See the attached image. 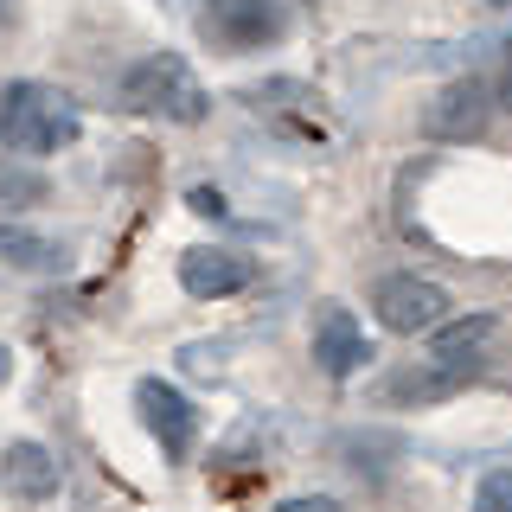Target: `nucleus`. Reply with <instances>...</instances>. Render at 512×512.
Instances as JSON below:
<instances>
[{
	"instance_id": "1",
	"label": "nucleus",
	"mask_w": 512,
	"mask_h": 512,
	"mask_svg": "<svg viewBox=\"0 0 512 512\" xmlns=\"http://www.w3.org/2000/svg\"><path fill=\"white\" fill-rule=\"evenodd\" d=\"M77 135H84V116L58 84L20 77V84L0 90V141H7V154H58Z\"/></svg>"
},
{
	"instance_id": "2",
	"label": "nucleus",
	"mask_w": 512,
	"mask_h": 512,
	"mask_svg": "<svg viewBox=\"0 0 512 512\" xmlns=\"http://www.w3.org/2000/svg\"><path fill=\"white\" fill-rule=\"evenodd\" d=\"M205 84L192 77V64L180 52H154L141 64H128L122 71V109H135V116H160V122H199L205 116Z\"/></svg>"
},
{
	"instance_id": "3",
	"label": "nucleus",
	"mask_w": 512,
	"mask_h": 512,
	"mask_svg": "<svg viewBox=\"0 0 512 512\" xmlns=\"http://www.w3.org/2000/svg\"><path fill=\"white\" fill-rule=\"evenodd\" d=\"M493 340V320L474 314V320H448L436 327V340H429V359H423V378H404L397 391H416V397H436V391H455L461 378H474L480 352Z\"/></svg>"
},
{
	"instance_id": "4",
	"label": "nucleus",
	"mask_w": 512,
	"mask_h": 512,
	"mask_svg": "<svg viewBox=\"0 0 512 512\" xmlns=\"http://www.w3.org/2000/svg\"><path fill=\"white\" fill-rule=\"evenodd\" d=\"M372 308L391 333H436V327H448V308H455V301L429 276H384Z\"/></svg>"
},
{
	"instance_id": "5",
	"label": "nucleus",
	"mask_w": 512,
	"mask_h": 512,
	"mask_svg": "<svg viewBox=\"0 0 512 512\" xmlns=\"http://www.w3.org/2000/svg\"><path fill=\"white\" fill-rule=\"evenodd\" d=\"M493 116V84L487 77H455V84L436 90V103L423 109V128L436 141H474Z\"/></svg>"
},
{
	"instance_id": "6",
	"label": "nucleus",
	"mask_w": 512,
	"mask_h": 512,
	"mask_svg": "<svg viewBox=\"0 0 512 512\" xmlns=\"http://www.w3.org/2000/svg\"><path fill=\"white\" fill-rule=\"evenodd\" d=\"M205 32L224 39L231 52H256V45H276L288 32V7H276V0H218V7H205Z\"/></svg>"
},
{
	"instance_id": "7",
	"label": "nucleus",
	"mask_w": 512,
	"mask_h": 512,
	"mask_svg": "<svg viewBox=\"0 0 512 512\" xmlns=\"http://www.w3.org/2000/svg\"><path fill=\"white\" fill-rule=\"evenodd\" d=\"M135 404H141V423L154 429L160 455H167V461H186L192 455V436H199V416H192L186 397L173 391L167 378H141L135 384Z\"/></svg>"
},
{
	"instance_id": "8",
	"label": "nucleus",
	"mask_w": 512,
	"mask_h": 512,
	"mask_svg": "<svg viewBox=\"0 0 512 512\" xmlns=\"http://www.w3.org/2000/svg\"><path fill=\"white\" fill-rule=\"evenodd\" d=\"M250 256H237V250H212V244H199V250H186L180 256V288L186 295H199V301H224V295H237V288H250Z\"/></svg>"
},
{
	"instance_id": "9",
	"label": "nucleus",
	"mask_w": 512,
	"mask_h": 512,
	"mask_svg": "<svg viewBox=\"0 0 512 512\" xmlns=\"http://www.w3.org/2000/svg\"><path fill=\"white\" fill-rule=\"evenodd\" d=\"M365 359H372V340H365V327L346 308H327L314 320V365L327 378H352Z\"/></svg>"
},
{
	"instance_id": "10",
	"label": "nucleus",
	"mask_w": 512,
	"mask_h": 512,
	"mask_svg": "<svg viewBox=\"0 0 512 512\" xmlns=\"http://www.w3.org/2000/svg\"><path fill=\"white\" fill-rule=\"evenodd\" d=\"M0 480H7V493H20V500H45V493H58V455L45 442H7V455H0Z\"/></svg>"
},
{
	"instance_id": "11",
	"label": "nucleus",
	"mask_w": 512,
	"mask_h": 512,
	"mask_svg": "<svg viewBox=\"0 0 512 512\" xmlns=\"http://www.w3.org/2000/svg\"><path fill=\"white\" fill-rule=\"evenodd\" d=\"M0 256L20 269H64V250L52 237H32L26 224H0Z\"/></svg>"
},
{
	"instance_id": "12",
	"label": "nucleus",
	"mask_w": 512,
	"mask_h": 512,
	"mask_svg": "<svg viewBox=\"0 0 512 512\" xmlns=\"http://www.w3.org/2000/svg\"><path fill=\"white\" fill-rule=\"evenodd\" d=\"M39 199H45V173L13 160V154H0V212H26Z\"/></svg>"
},
{
	"instance_id": "13",
	"label": "nucleus",
	"mask_w": 512,
	"mask_h": 512,
	"mask_svg": "<svg viewBox=\"0 0 512 512\" xmlns=\"http://www.w3.org/2000/svg\"><path fill=\"white\" fill-rule=\"evenodd\" d=\"M474 512H512V468H493L474 487Z\"/></svg>"
},
{
	"instance_id": "14",
	"label": "nucleus",
	"mask_w": 512,
	"mask_h": 512,
	"mask_svg": "<svg viewBox=\"0 0 512 512\" xmlns=\"http://www.w3.org/2000/svg\"><path fill=\"white\" fill-rule=\"evenodd\" d=\"M276 512H340L333 500H320V493H301V500H282Z\"/></svg>"
},
{
	"instance_id": "15",
	"label": "nucleus",
	"mask_w": 512,
	"mask_h": 512,
	"mask_svg": "<svg viewBox=\"0 0 512 512\" xmlns=\"http://www.w3.org/2000/svg\"><path fill=\"white\" fill-rule=\"evenodd\" d=\"M493 109H512V52H506V71H500V90H493Z\"/></svg>"
},
{
	"instance_id": "16",
	"label": "nucleus",
	"mask_w": 512,
	"mask_h": 512,
	"mask_svg": "<svg viewBox=\"0 0 512 512\" xmlns=\"http://www.w3.org/2000/svg\"><path fill=\"white\" fill-rule=\"evenodd\" d=\"M7 372H13V352H7V346H0V384H7Z\"/></svg>"
}]
</instances>
